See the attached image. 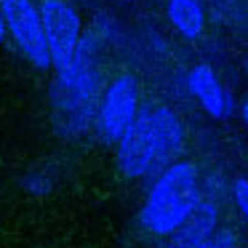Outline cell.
Segmentation results:
<instances>
[{"instance_id": "obj_1", "label": "cell", "mask_w": 248, "mask_h": 248, "mask_svg": "<svg viewBox=\"0 0 248 248\" xmlns=\"http://www.w3.org/2000/svg\"><path fill=\"white\" fill-rule=\"evenodd\" d=\"M200 198L198 166L189 160H176L155 179L141 205L139 221L155 235H173Z\"/></svg>"}, {"instance_id": "obj_2", "label": "cell", "mask_w": 248, "mask_h": 248, "mask_svg": "<svg viewBox=\"0 0 248 248\" xmlns=\"http://www.w3.org/2000/svg\"><path fill=\"white\" fill-rule=\"evenodd\" d=\"M38 11L46 43H48L51 64L56 70H64L80 48V16L67 0H40Z\"/></svg>"}, {"instance_id": "obj_3", "label": "cell", "mask_w": 248, "mask_h": 248, "mask_svg": "<svg viewBox=\"0 0 248 248\" xmlns=\"http://www.w3.org/2000/svg\"><path fill=\"white\" fill-rule=\"evenodd\" d=\"M0 11H3V19H6L8 35L19 46V51L38 70L54 67L48 54V43H46L43 22H40V11L32 0H0Z\"/></svg>"}, {"instance_id": "obj_4", "label": "cell", "mask_w": 248, "mask_h": 248, "mask_svg": "<svg viewBox=\"0 0 248 248\" xmlns=\"http://www.w3.org/2000/svg\"><path fill=\"white\" fill-rule=\"evenodd\" d=\"M99 128L107 141H120L123 134L139 118V86L131 75H118L102 93Z\"/></svg>"}, {"instance_id": "obj_5", "label": "cell", "mask_w": 248, "mask_h": 248, "mask_svg": "<svg viewBox=\"0 0 248 248\" xmlns=\"http://www.w3.org/2000/svg\"><path fill=\"white\" fill-rule=\"evenodd\" d=\"M155 166V141H152L150 109H141L123 139L118 141V168L125 179H139Z\"/></svg>"}, {"instance_id": "obj_6", "label": "cell", "mask_w": 248, "mask_h": 248, "mask_svg": "<svg viewBox=\"0 0 248 248\" xmlns=\"http://www.w3.org/2000/svg\"><path fill=\"white\" fill-rule=\"evenodd\" d=\"M150 123H152V141H155V166H173V157H179L184 147V125L179 115L171 107L160 104V107L150 109Z\"/></svg>"}, {"instance_id": "obj_7", "label": "cell", "mask_w": 248, "mask_h": 248, "mask_svg": "<svg viewBox=\"0 0 248 248\" xmlns=\"http://www.w3.org/2000/svg\"><path fill=\"white\" fill-rule=\"evenodd\" d=\"M187 88L198 104L211 115V118L221 120V118H230L232 115V99H230V91L219 83L216 72L211 70L208 64H198L189 70L187 75Z\"/></svg>"}, {"instance_id": "obj_8", "label": "cell", "mask_w": 248, "mask_h": 248, "mask_svg": "<svg viewBox=\"0 0 248 248\" xmlns=\"http://www.w3.org/2000/svg\"><path fill=\"white\" fill-rule=\"evenodd\" d=\"M216 221H219V205L203 195V198L195 203V208L189 211V216L184 219V224L171 235V240L205 243L216 235Z\"/></svg>"}, {"instance_id": "obj_9", "label": "cell", "mask_w": 248, "mask_h": 248, "mask_svg": "<svg viewBox=\"0 0 248 248\" xmlns=\"http://www.w3.org/2000/svg\"><path fill=\"white\" fill-rule=\"evenodd\" d=\"M166 14H168V22L173 24V30L182 38L195 40L203 35L205 11H203V3L200 0H168Z\"/></svg>"}, {"instance_id": "obj_10", "label": "cell", "mask_w": 248, "mask_h": 248, "mask_svg": "<svg viewBox=\"0 0 248 248\" xmlns=\"http://www.w3.org/2000/svg\"><path fill=\"white\" fill-rule=\"evenodd\" d=\"M232 198H235V205L240 211V216L248 221V179L246 176L235 179V184H232Z\"/></svg>"}, {"instance_id": "obj_11", "label": "cell", "mask_w": 248, "mask_h": 248, "mask_svg": "<svg viewBox=\"0 0 248 248\" xmlns=\"http://www.w3.org/2000/svg\"><path fill=\"white\" fill-rule=\"evenodd\" d=\"M211 243H214V248H237V235L232 230H216Z\"/></svg>"}, {"instance_id": "obj_12", "label": "cell", "mask_w": 248, "mask_h": 248, "mask_svg": "<svg viewBox=\"0 0 248 248\" xmlns=\"http://www.w3.org/2000/svg\"><path fill=\"white\" fill-rule=\"evenodd\" d=\"M168 248H214V243L205 240V243H182V240H171Z\"/></svg>"}, {"instance_id": "obj_13", "label": "cell", "mask_w": 248, "mask_h": 248, "mask_svg": "<svg viewBox=\"0 0 248 248\" xmlns=\"http://www.w3.org/2000/svg\"><path fill=\"white\" fill-rule=\"evenodd\" d=\"M6 35H8V30H6V19H3V11H0V43L6 40Z\"/></svg>"}, {"instance_id": "obj_14", "label": "cell", "mask_w": 248, "mask_h": 248, "mask_svg": "<svg viewBox=\"0 0 248 248\" xmlns=\"http://www.w3.org/2000/svg\"><path fill=\"white\" fill-rule=\"evenodd\" d=\"M240 118H243V125L248 128V102L240 104Z\"/></svg>"}, {"instance_id": "obj_15", "label": "cell", "mask_w": 248, "mask_h": 248, "mask_svg": "<svg viewBox=\"0 0 248 248\" xmlns=\"http://www.w3.org/2000/svg\"><path fill=\"white\" fill-rule=\"evenodd\" d=\"M246 179H248V176H246Z\"/></svg>"}]
</instances>
